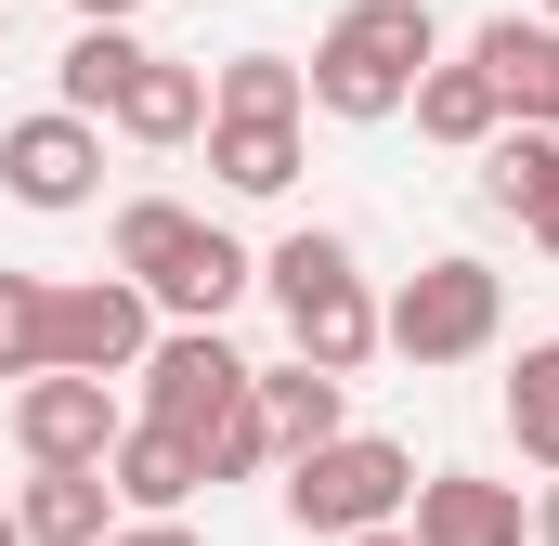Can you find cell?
I'll return each instance as SVG.
<instances>
[{"instance_id": "18", "label": "cell", "mask_w": 559, "mask_h": 546, "mask_svg": "<svg viewBox=\"0 0 559 546\" xmlns=\"http://www.w3.org/2000/svg\"><path fill=\"white\" fill-rule=\"evenodd\" d=\"M312 105V79L286 66V52H235L222 79H209V118H299Z\"/></svg>"}, {"instance_id": "24", "label": "cell", "mask_w": 559, "mask_h": 546, "mask_svg": "<svg viewBox=\"0 0 559 546\" xmlns=\"http://www.w3.org/2000/svg\"><path fill=\"white\" fill-rule=\"evenodd\" d=\"M105 546H209V534H195L182 508H156V521H143V508H131V521H118V534H105Z\"/></svg>"}, {"instance_id": "8", "label": "cell", "mask_w": 559, "mask_h": 546, "mask_svg": "<svg viewBox=\"0 0 559 546\" xmlns=\"http://www.w3.org/2000/svg\"><path fill=\"white\" fill-rule=\"evenodd\" d=\"M131 378H143V416H169V429H209V416L248 391V352H235L222 325H156V352H143Z\"/></svg>"}, {"instance_id": "2", "label": "cell", "mask_w": 559, "mask_h": 546, "mask_svg": "<svg viewBox=\"0 0 559 546\" xmlns=\"http://www.w3.org/2000/svg\"><path fill=\"white\" fill-rule=\"evenodd\" d=\"M442 52V26H429V0H352L325 39H312V105L325 118H404V92H417V66Z\"/></svg>"}, {"instance_id": "17", "label": "cell", "mask_w": 559, "mask_h": 546, "mask_svg": "<svg viewBox=\"0 0 559 546\" xmlns=\"http://www.w3.org/2000/svg\"><path fill=\"white\" fill-rule=\"evenodd\" d=\"M209 169L235 195H286L299 182V118H209Z\"/></svg>"}, {"instance_id": "9", "label": "cell", "mask_w": 559, "mask_h": 546, "mask_svg": "<svg viewBox=\"0 0 559 546\" xmlns=\"http://www.w3.org/2000/svg\"><path fill=\"white\" fill-rule=\"evenodd\" d=\"M0 182H13L26 209H92V182H105V118H79V105L13 118V131H0Z\"/></svg>"}, {"instance_id": "13", "label": "cell", "mask_w": 559, "mask_h": 546, "mask_svg": "<svg viewBox=\"0 0 559 546\" xmlns=\"http://www.w3.org/2000/svg\"><path fill=\"white\" fill-rule=\"evenodd\" d=\"M105 482H118V508H143V521H156V508H182V495L209 482V468H195V429H169V416H131V429L105 442Z\"/></svg>"}, {"instance_id": "10", "label": "cell", "mask_w": 559, "mask_h": 546, "mask_svg": "<svg viewBox=\"0 0 559 546\" xmlns=\"http://www.w3.org/2000/svg\"><path fill=\"white\" fill-rule=\"evenodd\" d=\"M404 534H417V546H521V534H534V508H521V482L429 468L417 495H404Z\"/></svg>"}, {"instance_id": "6", "label": "cell", "mask_w": 559, "mask_h": 546, "mask_svg": "<svg viewBox=\"0 0 559 546\" xmlns=\"http://www.w3.org/2000/svg\"><path fill=\"white\" fill-rule=\"evenodd\" d=\"M131 416H118V378H79V365H39L26 391H13V442H26V468H105V442H118Z\"/></svg>"}, {"instance_id": "26", "label": "cell", "mask_w": 559, "mask_h": 546, "mask_svg": "<svg viewBox=\"0 0 559 546\" xmlns=\"http://www.w3.org/2000/svg\"><path fill=\"white\" fill-rule=\"evenodd\" d=\"M534 546H559V468H547V495H534Z\"/></svg>"}, {"instance_id": "19", "label": "cell", "mask_w": 559, "mask_h": 546, "mask_svg": "<svg viewBox=\"0 0 559 546\" xmlns=\"http://www.w3.org/2000/svg\"><path fill=\"white\" fill-rule=\"evenodd\" d=\"M195 468H209V482H261V468H274V416H261V391H235V404L195 429Z\"/></svg>"}, {"instance_id": "29", "label": "cell", "mask_w": 559, "mask_h": 546, "mask_svg": "<svg viewBox=\"0 0 559 546\" xmlns=\"http://www.w3.org/2000/svg\"><path fill=\"white\" fill-rule=\"evenodd\" d=\"M0 546H26V521H13V508H0Z\"/></svg>"}, {"instance_id": "3", "label": "cell", "mask_w": 559, "mask_h": 546, "mask_svg": "<svg viewBox=\"0 0 559 546\" xmlns=\"http://www.w3.org/2000/svg\"><path fill=\"white\" fill-rule=\"evenodd\" d=\"M261 286H274L286 339L325 365V378H352V365H378V299H365V261H352V235H286L274 261H261Z\"/></svg>"}, {"instance_id": "22", "label": "cell", "mask_w": 559, "mask_h": 546, "mask_svg": "<svg viewBox=\"0 0 559 546\" xmlns=\"http://www.w3.org/2000/svg\"><path fill=\"white\" fill-rule=\"evenodd\" d=\"M39 365H52V286L0 273V378H39Z\"/></svg>"}, {"instance_id": "1", "label": "cell", "mask_w": 559, "mask_h": 546, "mask_svg": "<svg viewBox=\"0 0 559 546\" xmlns=\"http://www.w3.org/2000/svg\"><path fill=\"white\" fill-rule=\"evenodd\" d=\"M118 273H131L169 325H222V312L261 286V261H248L222 222H195L182 195H131V209H118Z\"/></svg>"}, {"instance_id": "16", "label": "cell", "mask_w": 559, "mask_h": 546, "mask_svg": "<svg viewBox=\"0 0 559 546\" xmlns=\"http://www.w3.org/2000/svg\"><path fill=\"white\" fill-rule=\"evenodd\" d=\"M404 105H417V131H429V143H495V131H508V105H495V79H481V52H455V66L429 52Z\"/></svg>"}, {"instance_id": "27", "label": "cell", "mask_w": 559, "mask_h": 546, "mask_svg": "<svg viewBox=\"0 0 559 546\" xmlns=\"http://www.w3.org/2000/svg\"><path fill=\"white\" fill-rule=\"evenodd\" d=\"M131 13H143V0H79V26H131Z\"/></svg>"}, {"instance_id": "20", "label": "cell", "mask_w": 559, "mask_h": 546, "mask_svg": "<svg viewBox=\"0 0 559 546\" xmlns=\"http://www.w3.org/2000/svg\"><path fill=\"white\" fill-rule=\"evenodd\" d=\"M131 66H143V39H131V26H79V39H66V105H79V118H105Z\"/></svg>"}, {"instance_id": "7", "label": "cell", "mask_w": 559, "mask_h": 546, "mask_svg": "<svg viewBox=\"0 0 559 546\" xmlns=\"http://www.w3.org/2000/svg\"><path fill=\"white\" fill-rule=\"evenodd\" d=\"M143 352H156V299H143L131 273H79V286H52V365H79V378H131Z\"/></svg>"}, {"instance_id": "15", "label": "cell", "mask_w": 559, "mask_h": 546, "mask_svg": "<svg viewBox=\"0 0 559 546\" xmlns=\"http://www.w3.org/2000/svg\"><path fill=\"white\" fill-rule=\"evenodd\" d=\"M13 521H26V546H105L118 534V482L105 468H39L13 495Z\"/></svg>"}, {"instance_id": "11", "label": "cell", "mask_w": 559, "mask_h": 546, "mask_svg": "<svg viewBox=\"0 0 559 546\" xmlns=\"http://www.w3.org/2000/svg\"><path fill=\"white\" fill-rule=\"evenodd\" d=\"M468 52H481L495 105H508L521 131H559V13H495Z\"/></svg>"}, {"instance_id": "5", "label": "cell", "mask_w": 559, "mask_h": 546, "mask_svg": "<svg viewBox=\"0 0 559 546\" xmlns=\"http://www.w3.org/2000/svg\"><path fill=\"white\" fill-rule=\"evenodd\" d=\"M404 495H417V455H404V442H378V429H338V442L286 455V521H299V534H325V546L404 521Z\"/></svg>"}, {"instance_id": "21", "label": "cell", "mask_w": 559, "mask_h": 546, "mask_svg": "<svg viewBox=\"0 0 559 546\" xmlns=\"http://www.w3.org/2000/svg\"><path fill=\"white\" fill-rule=\"evenodd\" d=\"M547 156H559V131H521V118H508V131L481 143V209H508V222H521V209H534V182H547Z\"/></svg>"}, {"instance_id": "30", "label": "cell", "mask_w": 559, "mask_h": 546, "mask_svg": "<svg viewBox=\"0 0 559 546\" xmlns=\"http://www.w3.org/2000/svg\"><path fill=\"white\" fill-rule=\"evenodd\" d=\"M0 26H13V0H0Z\"/></svg>"}, {"instance_id": "14", "label": "cell", "mask_w": 559, "mask_h": 546, "mask_svg": "<svg viewBox=\"0 0 559 546\" xmlns=\"http://www.w3.org/2000/svg\"><path fill=\"white\" fill-rule=\"evenodd\" d=\"M248 391H261V416H274V468H286V455H312V442H338V429H352V378H325L312 352H299V365H274V378L248 365Z\"/></svg>"}, {"instance_id": "25", "label": "cell", "mask_w": 559, "mask_h": 546, "mask_svg": "<svg viewBox=\"0 0 559 546\" xmlns=\"http://www.w3.org/2000/svg\"><path fill=\"white\" fill-rule=\"evenodd\" d=\"M521 235H534V248L559 261V156H547V182H534V209H521Z\"/></svg>"}, {"instance_id": "23", "label": "cell", "mask_w": 559, "mask_h": 546, "mask_svg": "<svg viewBox=\"0 0 559 546\" xmlns=\"http://www.w3.org/2000/svg\"><path fill=\"white\" fill-rule=\"evenodd\" d=\"M508 442H521L534 468H559V378H547V365L508 378Z\"/></svg>"}, {"instance_id": "4", "label": "cell", "mask_w": 559, "mask_h": 546, "mask_svg": "<svg viewBox=\"0 0 559 546\" xmlns=\"http://www.w3.org/2000/svg\"><path fill=\"white\" fill-rule=\"evenodd\" d=\"M495 325H508V273L468 248H442L378 299V352H404V365H468V352H495Z\"/></svg>"}, {"instance_id": "28", "label": "cell", "mask_w": 559, "mask_h": 546, "mask_svg": "<svg viewBox=\"0 0 559 546\" xmlns=\"http://www.w3.org/2000/svg\"><path fill=\"white\" fill-rule=\"evenodd\" d=\"M338 546H417V534H404V521H378V534H338Z\"/></svg>"}, {"instance_id": "12", "label": "cell", "mask_w": 559, "mask_h": 546, "mask_svg": "<svg viewBox=\"0 0 559 546\" xmlns=\"http://www.w3.org/2000/svg\"><path fill=\"white\" fill-rule=\"evenodd\" d=\"M105 131H131V143H195V131H209V66L143 52L131 79H118V105H105Z\"/></svg>"}, {"instance_id": "31", "label": "cell", "mask_w": 559, "mask_h": 546, "mask_svg": "<svg viewBox=\"0 0 559 546\" xmlns=\"http://www.w3.org/2000/svg\"><path fill=\"white\" fill-rule=\"evenodd\" d=\"M547 13H559V0H547Z\"/></svg>"}]
</instances>
